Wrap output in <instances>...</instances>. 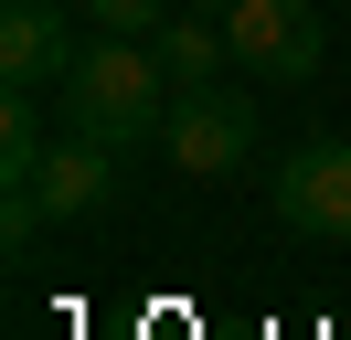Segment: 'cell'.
I'll use <instances>...</instances> for the list:
<instances>
[{
    "label": "cell",
    "mask_w": 351,
    "mask_h": 340,
    "mask_svg": "<svg viewBox=\"0 0 351 340\" xmlns=\"http://www.w3.org/2000/svg\"><path fill=\"white\" fill-rule=\"evenodd\" d=\"M171 96L181 85L160 75V42H138V32H96L64 64V127L75 138H107V149H149L171 127Z\"/></svg>",
    "instance_id": "cell-1"
},
{
    "label": "cell",
    "mask_w": 351,
    "mask_h": 340,
    "mask_svg": "<svg viewBox=\"0 0 351 340\" xmlns=\"http://www.w3.org/2000/svg\"><path fill=\"white\" fill-rule=\"evenodd\" d=\"M223 42H234V75H256V85H319V64H330L319 0H234Z\"/></svg>",
    "instance_id": "cell-2"
},
{
    "label": "cell",
    "mask_w": 351,
    "mask_h": 340,
    "mask_svg": "<svg viewBox=\"0 0 351 340\" xmlns=\"http://www.w3.org/2000/svg\"><path fill=\"white\" fill-rule=\"evenodd\" d=\"M160 149H171L181 181H234V170L256 160V96H234V85H181Z\"/></svg>",
    "instance_id": "cell-3"
},
{
    "label": "cell",
    "mask_w": 351,
    "mask_h": 340,
    "mask_svg": "<svg viewBox=\"0 0 351 340\" xmlns=\"http://www.w3.org/2000/svg\"><path fill=\"white\" fill-rule=\"evenodd\" d=\"M266 202H277V223H287V234L341 245V234H351V138H308V149H287Z\"/></svg>",
    "instance_id": "cell-4"
},
{
    "label": "cell",
    "mask_w": 351,
    "mask_h": 340,
    "mask_svg": "<svg viewBox=\"0 0 351 340\" xmlns=\"http://www.w3.org/2000/svg\"><path fill=\"white\" fill-rule=\"evenodd\" d=\"M117 160L128 149H107V138H53L43 149V170H32V202H43V223H86V212H107L117 202Z\"/></svg>",
    "instance_id": "cell-5"
},
{
    "label": "cell",
    "mask_w": 351,
    "mask_h": 340,
    "mask_svg": "<svg viewBox=\"0 0 351 340\" xmlns=\"http://www.w3.org/2000/svg\"><path fill=\"white\" fill-rule=\"evenodd\" d=\"M75 53H86V42L64 32V0H11V11H0V75H11V96L64 85Z\"/></svg>",
    "instance_id": "cell-6"
},
{
    "label": "cell",
    "mask_w": 351,
    "mask_h": 340,
    "mask_svg": "<svg viewBox=\"0 0 351 340\" xmlns=\"http://www.w3.org/2000/svg\"><path fill=\"white\" fill-rule=\"evenodd\" d=\"M149 42H160V75L171 85H223V64H234V42H223L213 11H171Z\"/></svg>",
    "instance_id": "cell-7"
},
{
    "label": "cell",
    "mask_w": 351,
    "mask_h": 340,
    "mask_svg": "<svg viewBox=\"0 0 351 340\" xmlns=\"http://www.w3.org/2000/svg\"><path fill=\"white\" fill-rule=\"evenodd\" d=\"M75 11H86L96 32H138V42H149L160 21H171V0H75Z\"/></svg>",
    "instance_id": "cell-8"
},
{
    "label": "cell",
    "mask_w": 351,
    "mask_h": 340,
    "mask_svg": "<svg viewBox=\"0 0 351 340\" xmlns=\"http://www.w3.org/2000/svg\"><path fill=\"white\" fill-rule=\"evenodd\" d=\"M181 11H213V21H223V11H234V0H181Z\"/></svg>",
    "instance_id": "cell-9"
}]
</instances>
